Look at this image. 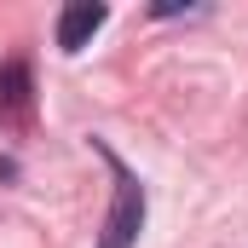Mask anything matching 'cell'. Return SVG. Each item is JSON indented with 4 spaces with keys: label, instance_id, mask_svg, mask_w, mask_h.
Here are the masks:
<instances>
[{
    "label": "cell",
    "instance_id": "1",
    "mask_svg": "<svg viewBox=\"0 0 248 248\" xmlns=\"http://www.w3.org/2000/svg\"><path fill=\"white\" fill-rule=\"evenodd\" d=\"M93 150H98V156L110 162V173H116V202H110V219H104L98 248H133V243H139V231H144V185H139V173L127 168L104 139H93Z\"/></svg>",
    "mask_w": 248,
    "mask_h": 248
},
{
    "label": "cell",
    "instance_id": "2",
    "mask_svg": "<svg viewBox=\"0 0 248 248\" xmlns=\"http://www.w3.org/2000/svg\"><path fill=\"white\" fill-rule=\"evenodd\" d=\"M104 23H110V6H104V0H75V6H63V17H58V52H81Z\"/></svg>",
    "mask_w": 248,
    "mask_h": 248
},
{
    "label": "cell",
    "instance_id": "3",
    "mask_svg": "<svg viewBox=\"0 0 248 248\" xmlns=\"http://www.w3.org/2000/svg\"><path fill=\"white\" fill-rule=\"evenodd\" d=\"M35 110V87H29V63L12 58L0 63V127H23Z\"/></svg>",
    "mask_w": 248,
    "mask_h": 248
},
{
    "label": "cell",
    "instance_id": "4",
    "mask_svg": "<svg viewBox=\"0 0 248 248\" xmlns=\"http://www.w3.org/2000/svg\"><path fill=\"white\" fill-rule=\"evenodd\" d=\"M12 173H17V168H12V162H6V156H0V179H12Z\"/></svg>",
    "mask_w": 248,
    "mask_h": 248
}]
</instances>
